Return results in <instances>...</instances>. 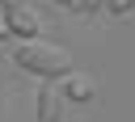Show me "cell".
I'll return each instance as SVG.
<instances>
[{"instance_id":"6da1fadb","label":"cell","mask_w":135,"mask_h":122,"mask_svg":"<svg viewBox=\"0 0 135 122\" xmlns=\"http://www.w3.org/2000/svg\"><path fill=\"white\" fill-rule=\"evenodd\" d=\"M13 63L25 67L38 80H63V76H72V55L63 46H46V42H21L13 50Z\"/></svg>"},{"instance_id":"277c9868","label":"cell","mask_w":135,"mask_h":122,"mask_svg":"<svg viewBox=\"0 0 135 122\" xmlns=\"http://www.w3.org/2000/svg\"><path fill=\"white\" fill-rule=\"evenodd\" d=\"M63 97H59V88H51V84H42L38 88V122H59L63 118Z\"/></svg>"},{"instance_id":"7a4b0ae2","label":"cell","mask_w":135,"mask_h":122,"mask_svg":"<svg viewBox=\"0 0 135 122\" xmlns=\"http://www.w3.org/2000/svg\"><path fill=\"white\" fill-rule=\"evenodd\" d=\"M0 8H4V21H8V34H17V38H38L42 25H38V17H34L21 0H4Z\"/></svg>"},{"instance_id":"3957f363","label":"cell","mask_w":135,"mask_h":122,"mask_svg":"<svg viewBox=\"0 0 135 122\" xmlns=\"http://www.w3.org/2000/svg\"><path fill=\"white\" fill-rule=\"evenodd\" d=\"M93 93H97V84H93L89 76H76V72H72V76L59 80V97H63L68 105H80V101H89Z\"/></svg>"},{"instance_id":"5b68a950","label":"cell","mask_w":135,"mask_h":122,"mask_svg":"<svg viewBox=\"0 0 135 122\" xmlns=\"http://www.w3.org/2000/svg\"><path fill=\"white\" fill-rule=\"evenodd\" d=\"M105 8H110L114 17H127V13L135 8V0H105Z\"/></svg>"},{"instance_id":"8992f818","label":"cell","mask_w":135,"mask_h":122,"mask_svg":"<svg viewBox=\"0 0 135 122\" xmlns=\"http://www.w3.org/2000/svg\"><path fill=\"white\" fill-rule=\"evenodd\" d=\"M59 4H68V8H80V0H59Z\"/></svg>"}]
</instances>
